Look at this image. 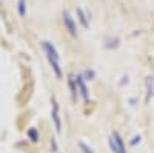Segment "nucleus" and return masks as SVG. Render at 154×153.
Here are the masks:
<instances>
[{
	"label": "nucleus",
	"mask_w": 154,
	"mask_h": 153,
	"mask_svg": "<svg viewBox=\"0 0 154 153\" xmlns=\"http://www.w3.org/2000/svg\"><path fill=\"white\" fill-rule=\"evenodd\" d=\"M82 76L85 78V81H93L94 76H96V73H94L93 70H85V71L82 73Z\"/></svg>",
	"instance_id": "12"
},
{
	"label": "nucleus",
	"mask_w": 154,
	"mask_h": 153,
	"mask_svg": "<svg viewBox=\"0 0 154 153\" xmlns=\"http://www.w3.org/2000/svg\"><path fill=\"white\" fill-rule=\"evenodd\" d=\"M62 19H63V25H65L66 33L72 37V39H77V37H79V33H77V25L74 22V17L69 14L68 11H63Z\"/></svg>",
	"instance_id": "3"
},
{
	"label": "nucleus",
	"mask_w": 154,
	"mask_h": 153,
	"mask_svg": "<svg viewBox=\"0 0 154 153\" xmlns=\"http://www.w3.org/2000/svg\"><path fill=\"white\" fill-rule=\"evenodd\" d=\"M77 17H79V20H80V23H82V27H83L85 30H88V28H89L88 17H86V14L83 12V9H82V8H77Z\"/></svg>",
	"instance_id": "8"
},
{
	"label": "nucleus",
	"mask_w": 154,
	"mask_h": 153,
	"mask_svg": "<svg viewBox=\"0 0 154 153\" xmlns=\"http://www.w3.org/2000/svg\"><path fill=\"white\" fill-rule=\"evenodd\" d=\"M152 94H154V78L151 76V78L146 79V97H145L146 104L149 102V99L152 97Z\"/></svg>",
	"instance_id": "7"
},
{
	"label": "nucleus",
	"mask_w": 154,
	"mask_h": 153,
	"mask_svg": "<svg viewBox=\"0 0 154 153\" xmlns=\"http://www.w3.org/2000/svg\"><path fill=\"white\" fill-rule=\"evenodd\" d=\"M68 87H69V93H71V99L75 104L77 102V97H79V88H77V81H75V74L74 73H69L68 74Z\"/></svg>",
	"instance_id": "5"
},
{
	"label": "nucleus",
	"mask_w": 154,
	"mask_h": 153,
	"mask_svg": "<svg viewBox=\"0 0 154 153\" xmlns=\"http://www.w3.org/2000/svg\"><path fill=\"white\" fill-rule=\"evenodd\" d=\"M42 48H43V53H45V56L48 59V63H49L51 70H53L54 76L57 78V81H62V78H63V68H62L59 51L56 49V46L53 43L48 42V40L42 42Z\"/></svg>",
	"instance_id": "1"
},
{
	"label": "nucleus",
	"mask_w": 154,
	"mask_h": 153,
	"mask_svg": "<svg viewBox=\"0 0 154 153\" xmlns=\"http://www.w3.org/2000/svg\"><path fill=\"white\" fill-rule=\"evenodd\" d=\"M17 11H19V16H20V17H25V16H26V2H25V0H19V3H17Z\"/></svg>",
	"instance_id": "10"
},
{
	"label": "nucleus",
	"mask_w": 154,
	"mask_h": 153,
	"mask_svg": "<svg viewBox=\"0 0 154 153\" xmlns=\"http://www.w3.org/2000/svg\"><path fill=\"white\" fill-rule=\"evenodd\" d=\"M51 147H53L54 151H59V144H57V141L54 138H51Z\"/></svg>",
	"instance_id": "13"
},
{
	"label": "nucleus",
	"mask_w": 154,
	"mask_h": 153,
	"mask_svg": "<svg viewBox=\"0 0 154 153\" xmlns=\"http://www.w3.org/2000/svg\"><path fill=\"white\" fill-rule=\"evenodd\" d=\"M109 139H111V141L114 142V145L119 148V151H120V153H126V145H125V141H123L122 135H120L117 130H114V132L111 133Z\"/></svg>",
	"instance_id": "6"
},
{
	"label": "nucleus",
	"mask_w": 154,
	"mask_h": 153,
	"mask_svg": "<svg viewBox=\"0 0 154 153\" xmlns=\"http://www.w3.org/2000/svg\"><path fill=\"white\" fill-rule=\"evenodd\" d=\"M140 139H142L140 136H134V138H133V141H131V145H133V147L137 145V142H140Z\"/></svg>",
	"instance_id": "14"
},
{
	"label": "nucleus",
	"mask_w": 154,
	"mask_h": 153,
	"mask_svg": "<svg viewBox=\"0 0 154 153\" xmlns=\"http://www.w3.org/2000/svg\"><path fill=\"white\" fill-rule=\"evenodd\" d=\"M75 81H77V88H79V94L82 96L85 104H88V102H89V90H88V87H86L85 78H83L82 74H77L75 76Z\"/></svg>",
	"instance_id": "4"
},
{
	"label": "nucleus",
	"mask_w": 154,
	"mask_h": 153,
	"mask_svg": "<svg viewBox=\"0 0 154 153\" xmlns=\"http://www.w3.org/2000/svg\"><path fill=\"white\" fill-rule=\"evenodd\" d=\"M77 145H79V148H80L82 153H94V150L89 147L86 142H83V141H79V142H77Z\"/></svg>",
	"instance_id": "11"
},
{
	"label": "nucleus",
	"mask_w": 154,
	"mask_h": 153,
	"mask_svg": "<svg viewBox=\"0 0 154 153\" xmlns=\"http://www.w3.org/2000/svg\"><path fill=\"white\" fill-rule=\"evenodd\" d=\"M26 135H28L29 141H31L32 144H37V142H38V132H37V129H29Z\"/></svg>",
	"instance_id": "9"
},
{
	"label": "nucleus",
	"mask_w": 154,
	"mask_h": 153,
	"mask_svg": "<svg viewBox=\"0 0 154 153\" xmlns=\"http://www.w3.org/2000/svg\"><path fill=\"white\" fill-rule=\"evenodd\" d=\"M51 119H53L56 133L60 135L62 133V118H60V105H59V100L56 99V96L51 97Z\"/></svg>",
	"instance_id": "2"
}]
</instances>
